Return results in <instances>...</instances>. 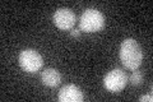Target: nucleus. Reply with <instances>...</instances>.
Listing matches in <instances>:
<instances>
[{
    "label": "nucleus",
    "mask_w": 153,
    "mask_h": 102,
    "mask_svg": "<svg viewBox=\"0 0 153 102\" xmlns=\"http://www.w3.org/2000/svg\"><path fill=\"white\" fill-rule=\"evenodd\" d=\"M42 56L33 48H25L19 54V65L27 73H37L42 68Z\"/></svg>",
    "instance_id": "nucleus-3"
},
{
    "label": "nucleus",
    "mask_w": 153,
    "mask_h": 102,
    "mask_svg": "<svg viewBox=\"0 0 153 102\" xmlns=\"http://www.w3.org/2000/svg\"><path fill=\"white\" fill-rule=\"evenodd\" d=\"M70 35L74 36V37H75V36H79V35H80V31H79V30H71V31H70Z\"/></svg>",
    "instance_id": "nucleus-10"
},
{
    "label": "nucleus",
    "mask_w": 153,
    "mask_h": 102,
    "mask_svg": "<svg viewBox=\"0 0 153 102\" xmlns=\"http://www.w3.org/2000/svg\"><path fill=\"white\" fill-rule=\"evenodd\" d=\"M120 61L129 70H137L142 65L143 52L142 47L134 38H126L120 46Z\"/></svg>",
    "instance_id": "nucleus-1"
},
{
    "label": "nucleus",
    "mask_w": 153,
    "mask_h": 102,
    "mask_svg": "<svg viewBox=\"0 0 153 102\" xmlns=\"http://www.w3.org/2000/svg\"><path fill=\"white\" fill-rule=\"evenodd\" d=\"M52 21L59 30L66 31L74 27V24L76 23V16L73 10H70L68 8H60L54 13Z\"/></svg>",
    "instance_id": "nucleus-5"
},
{
    "label": "nucleus",
    "mask_w": 153,
    "mask_h": 102,
    "mask_svg": "<svg viewBox=\"0 0 153 102\" xmlns=\"http://www.w3.org/2000/svg\"><path fill=\"white\" fill-rule=\"evenodd\" d=\"M139 101H148V102H152V101H153V97H152V95H146V96L140 97Z\"/></svg>",
    "instance_id": "nucleus-9"
},
{
    "label": "nucleus",
    "mask_w": 153,
    "mask_h": 102,
    "mask_svg": "<svg viewBox=\"0 0 153 102\" xmlns=\"http://www.w3.org/2000/svg\"><path fill=\"white\" fill-rule=\"evenodd\" d=\"M128 84V75L126 73L121 69H112L108 71L103 78V86L105 88L110 92H120L124 89Z\"/></svg>",
    "instance_id": "nucleus-4"
},
{
    "label": "nucleus",
    "mask_w": 153,
    "mask_h": 102,
    "mask_svg": "<svg viewBox=\"0 0 153 102\" xmlns=\"http://www.w3.org/2000/svg\"><path fill=\"white\" fill-rule=\"evenodd\" d=\"M41 80H42V83L47 87H56L60 84L61 75H60L59 70L54 69V68H47V69L42 71Z\"/></svg>",
    "instance_id": "nucleus-7"
},
{
    "label": "nucleus",
    "mask_w": 153,
    "mask_h": 102,
    "mask_svg": "<svg viewBox=\"0 0 153 102\" xmlns=\"http://www.w3.org/2000/svg\"><path fill=\"white\" fill-rule=\"evenodd\" d=\"M129 82L131 86H140L143 82V74L140 71H134L133 74L129 77Z\"/></svg>",
    "instance_id": "nucleus-8"
},
{
    "label": "nucleus",
    "mask_w": 153,
    "mask_h": 102,
    "mask_svg": "<svg viewBox=\"0 0 153 102\" xmlns=\"http://www.w3.org/2000/svg\"><path fill=\"white\" fill-rule=\"evenodd\" d=\"M60 102H82L83 101V92L75 84H66L61 87L57 96Z\"/></svg>",
    "instance_id": "nucleus-6"
},
{
    "label": "nucleus",
    "mask_w": 153,
    "mask_h": 102,
    "mask_svg": "<svg viewBox=\"0 0 153 102\" xmlns=\"http://www.w3.org/2000/svg\"><path fill=\"white\" fill-rule=\"evenodd\" d=\"M105 27V17L103 14L93 8H87L80 16L79 19V28L80 31L93 33L101 31Z\"/></svg>",
    "instance_id": "nucleus-2"
}]
</instances>
